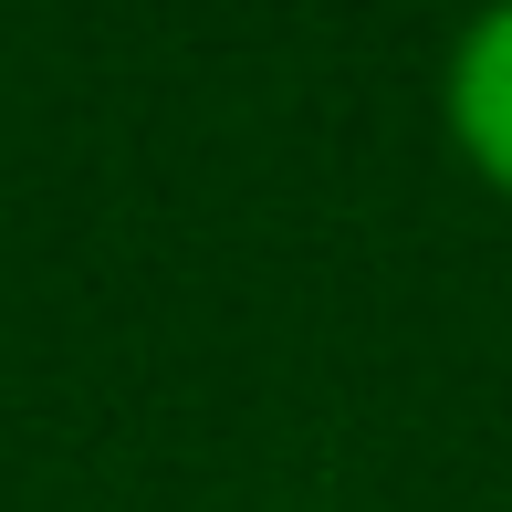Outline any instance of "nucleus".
Here are the masks:
<instances>
[{"instance_id":"nucleus-1","label":"nucleus","mask_w":512,"mask_h":512,"mask_svg":"<svg viewBox=\"0 0 512 512\" xmlns=\"http://www.w3.org/2000/svg\"><path fill=\"white\" fill-rule=\"evenodd\" d=\"M450 136L512 199V0H492V11L460 32V53H450Z\"/></svg>"}]
</instances>
